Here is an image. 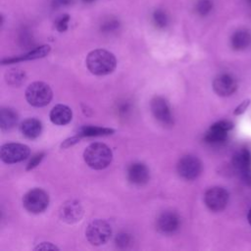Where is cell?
Instances as JSON below:
<instances>
[{"label":"cell","mask_w":251,"mask_h":251,"mask_svg":"<svg viewBox=\"0 0 251 251\" xmlns=\"http://www.w3.org/2000/svg\"><path fill=\"white\" fill-rule=\"evenodd\" d=\"M88 71L95 75H105L114 72L117 59L113 53L105 49H95L88 53L85 59Z\"/></svg>","instance_id":"cell-1"},{"label":"cell","mask_w":251,"mask_h":251,"mask_svg":"<svg viewBox=\"0 0 251 251\" xmlns=\"http://www.w3.org/2000/svg\"><path fill=\"white\" fill-rule=\"evenodd\" d=\"M83 159L89 168L93 170H103L111 164L113 153L106 144L94 142L85 148Z\"/></svg>","instance_id":"cell-2"},{"label":"cell","mask_w":251,"mask_h":251,"mask_svg":"<svg viewBox=\"0 0 251 251\" xmlns=\"http://www.w3.org/2000/svg\"><path fill=\"white\" fill-rule=\"evenodd\" d=\"M53 97L51 87L43 81L30 83L25 90V99L33 107H44L50 103Z\"/></svg>","instance_id":"cell-3"},{"label":"cell","mask_w":251,"mask_h":251,"mask_svg":"<svg viewBox=\"0 0 251 251\" xmlns=\"http://www.w3.org/2000/svg\"><path fill=\"white\" fill-rule=\"evenodd\" d=\"M112 235L111 226L104 220H94L88 224L85 229V236L92 245L99 246L105 244Z\"/></svg>","instance_id":"cell-4"},{"label":"cell","mask_w":251,"mask_h":251,"mask_svg":"<svg viewBox=\"0 0 251 251\" xmlns=\"http://www.w3.org/2000/svg\"><path fill=\"white\" fill-rule=\"evenodd\" d=\"M49 204V196L41 188H33L27 191L23 197V205L26 211L32 214L43 212Z\"/></svg>","instance_id":"cell-5"},{"label":"cell","mask_w":251,"mask_h":251,"mask_svg":"<svg viewBox=\"0 0 251 251\" xmlns=\"http://www.w3.org/2000/svg\"><path fill=\"white\" fill-rule=\"evenodd\" d=\"M30 154L28 146L22 143H6L1 146L0 157L6 164H15L25 160Z\"/></svg>","instance_id":"cell-6"},{"label":"cell","mask_w":251,"mask_h":251,"mask_svg":"<svg viewBox=\"0 0 251 251\" xmlns=\"http://www.w3.org/2000/svg\"><path fill=\"white\" fill-rule=\"evenodd\" d=\"M176 171L181 177L187 180H192L201 174L202 163L196 156L185 155L178 160Z\"/></svg>","instance_id":"cell-7"},{"label":"cell","mask_w":251,"mask_h":251,"mask_svg":"<svg viewBox=\"0 0 251 251\" xmlns=\"http://www.w3.org/2000/svg\"><path fill=\"white\" fill-rule=\"evenodd\" d=\"M151 112L154 118L165 126L174 125V117L168 101L162 96H155L150 103Z\"/></svg>","instance_id":"cell-8"},{"label":"cell","mask_w":251,"mask_h":251,"mask_svg":"<svg viewBox=\"0 0 251 251\" xmlns=\"http://www.w3.org/2000/svg\"><path fill=\"white\" fill-rule=\"evenodd\" d=\"M204 202L211 211L220 212L226 208L228 202V192L220 186L211 187L205 192Z\"/></svg>","instance_id":"cell-9"},{"label":"cell","mask_w":251,"mask_h":251,"mask_svg":"<svg viewBox=\"0 0 251 251\" xmlns=\"http://www.w3.org/2000/svg\"><path fill=\"white\" fill-rule=\"evenodd\" d=\"M180 226L178 215L173 211H165L159 215L156 221L157 230L163 234H172L176 232Z\"/></svg>","instance_id":"cell-10"},{"label":"cell","mask_w":251,"mask_h":251,"mask_svg":"<svg viewBox=\"0 0 251 251\" xmlns=\"http://www.w3.org/2000/svg\"><path fill=\"white\" fill-rule=\"evenodd\" d=\"M232 164L237 172L240 174L242 179L246 183H251V154L250 152L243 148L237 151L233 158Z\"/></svg>","instance_id":"cell-11"},{"label":"cell","mask_w":251,"mask_h":251,"mask_svg":"<svg viewBox=\"0 0 251 251\" xmlns=\"http://www.w3.org/2000/svg\"><path fill=\"white\" fill-rule=\"evenodd\" d=\"M60 219L67 224H75L81 220L83 208L80 202L76 200L66 201L59 210Z\"/></svg>","instance_id":"cell-12"},{"label":"cell","mask_w":251,"mask_h":251,"mask_svg":"<svg viewBox=\"0 0 251 251\" xmlns=\"http://www.w3.org/2000/svg\"><path fill=\"white\" fill-rule=\"evenodd\" d=\"M236 88L237 83L235 79L227 74L219 75L213 80V89L220 96H229Z\"/></svg>","instance_id":"cell-13"},{"label":"cell","mask_w":251,"mask_h":251,"mask_svg":"<svg viewBox=\"0 0 251 251\" xmlns=\"http://www.w3.org/2000/svg\"><path fill=\"white\" fill-rule=\"evenodd\" d=\"M149 176V170L143 163H133L127 168V179L134 185L147 183Z\"/></svg>","instance_id":"cell-14"},{"label":"cell","mask_w":251,"mask_h":251,"mask_svg":"<svg viewBox=\"0 0 251 251\" xmlns=\"http://www.w3.org/2000/svg\"><path fill=\"white\" fill-rule=\"evenodd\" d=\"M50 121L57 126H65L72 121L73 112L70 107L63 104L55 105L49 114Z\"/></svg>","instance_id":"cell-15"},{"label":"cell","mask_w":251,"mask_h":251,"mask_svg":"<svg viewBox=\"0 0 251 251\" xmlns=\"http://www.w3.org/2000/svg\"><path fill=\"white\" fill-rule=\"evenodd\" d=\"M51 48L49 45H41L39 47H36L35 49H32L31 51L27 52L25 55H22L20 57H13V58H7L2 60V64H13V63H18L21 61H26V60H35L39 58H43L46 55L49 54Z\"/></svg>","instance_id":"cell-16"},{"label":"cell","mask_w":251,"mask_h":251,"mask_svg":"<svg viewBox=\"0 0 251 251\" xmlns=\"http://www.w3.org/2000/svg\"><path fill=\"white\" fill-rule=\"evenodd\" d=\"M20 130L25 137L34 139L40 135L42 131V124L35 118H29L21 124Z\"/></svg>","instance_id":"cell-17"},{"label":"cell","mask_w":251,"mask_h":251,"mask_svg":"<svg viewBox=\"0 0 251 251\" xmlns=\"http://www.w3.org/2000/svg\"><path fill=\"white\" fill-rule=\"evenodd\" d=\"M19 120L17 112L12 108H2L0 111V126L3 130L14 127Z\"/></svg>","instance_id":"cell-18"},{"label":"cell","mask_w":251,"mask_h":251,"mask_svg":"<svg viewBox=\"0 0 251 251\" xmlns=\"http://www.w3.org/2000/svg\"><path fill=\"white\" fill-rule=\"evenodd\" d=\"M115 130L109 127H102L96 126H82L77 130V135L80 137H92V136H104L113 134Z\"/></svg>","instance_id":"cell-19"},{"label":"cell","mask_w":251,"mask_h":251,"mask_svg":"<svg viewBox=\"0 0 251 251\" xmlns=\"http://www.w3.org/2000/svg\"><path fill=\"white\" fill-rule=\"evenodd\" d=\"M227 137V130L213 124L209 130L205 134V141L208 143H221L224 142Z\"/></svg>","instance_id":"cell-20"},{"label":"cell","mask_w":251,"mask_h":251,"mask_svg":"<svg viewBox=\"0 0 251 251\" xmlns=\"http://www.w3.org/2000/svg\"><path fill=\"white\" fill-rule=\"evenodd\" d=\"M26 78V75L24 70L20 68H12L5 74V80L11 86L22 85Z\"/></svg>","instance_id":"cell-21"},{"label":"cell","mask_w":251,"mask_h":251,"mask_svg":"<svg viewBox=\"0 0 251 251\" xmlns=\"http://www.w3.org/2000/svg\"><path fill=\"white\" fill-rule=\"evenodd\" d=\"M251 42V35L249 31L240 29L233 33L231 37V45L235 50H241L246 48Z\"/></svg>","instance_id":"cell-22"},{"label":"cell","mask_w":251,"mask_h":251,"mask_svg":"<svg viewBox=\"0 0 251 251\" xmlns=\"http://www.w3.org/2000/svg\"><path fill=\"white\" fill-rule=\"evenodd\" d=\"M153 22L159 28H164L168 24V17L162 10H156L153 14Z\"/></svg>","instance_id":"cell-23"},{"label":"cell","mask_w":251,"mask_h":251,"mask_svg":"<svg viewBox=\"0 0 251 251\" xmlns=\"http://www.w3.org/2000/svg\"><path fill=\"white\" fill-rule=\"evenodd\" d=\"M131 237L126 232H120L115 237V243L119 248H126L128 245H130Z\"/></svg>","instance_id":"cell-24"},{"label":"cell","mask_w":251,"mask_h":251,"mask_svg":"<svg viewBox=\"0 0 251 251\" xmlns=\"http://www.w3.org/2000/svg\"><path fill=\"white\" fill-rule=\"evenodd\" d=\"M196 9L200 15H207L212 9V2L210 0H200L197 3Z\"/></svg>","instance_id":"cell-25"},{"label":"cell","mask_w":251,"mask_h":251,"mask_svg":"<svg viewBox=\"0 0 251 251\" xmlns=\"http://www.w3.org/2000/svg\"><path fill=\"white\" fill-rule=\"evenodd\" d=\"M44 155H45L44 152H40V153L35 154V155L29 160V162L27 163V165H26V171H29V170L35 168L37 165H39V163L42 161Z\"/></svg>","instance_id":"cell-26"},{"label":"cell","mask_w":251,"mask_h":251,"mask_svg":"<svg viewBox=\"0 0 251 251\" xmlns=\"http://www.w3.org/2000/svg\"><path fill=\"white\" fill-rule=\"evenodd\" d=\"M69 21H70V17L68 15H64L63 17H61L56 22V28H57V30L60 31V32H63L65 30H67Z\"/></svg>","instance_id":"cell-27"},{"label":"cell","mask_w":251,"mask_h":251,"mask_svg":"<svg viewBox=\"0 0 251 251\" xmlns=\"http://www.w3.org/2000/svg\"><path fill=\"white\" fill-rule=\"evenodd\" d=\"M119 27V23L116 20H110L106 23H104L101 26L102 31L104 32H111Z\"/></svg>","instance_id":"cell-28"},{"label":"cell","mask_w":251,"mask_h":251,"mask_svg":"<svg viewBox=\"0 0 251 251\" xmlns=\"http://www.w3.org/2000/svg\"><path fill=\"white\" fill-rule=\"evenodd\" d=\"M79 139H80V136L79 135H75V136H72L70 138H67L65 141H63V143L61 144V148L65 149V148H69L71 146H73L74 144L79 142Z\"/></svg>","instance_id":"cell-29"},{"label":"cell","mask_w":251,"mask_h":251,"mask_svg":"<svg viewBox=\"0 0 251 251\" xmlns=\"http://www.w3.org/2000/svg\"><path fill=\"white\" fill-rule=\"evenodd\" d=\"M34 250H59V248L51 242H41L34 247Z\"/></svg>","instance_id":"cell-30"},{"label":"cell","mask_w":251,"mask_h":251,"mask_svg":"<svg viewBox=\"0 0 251 251\" xmlns=\"http://www.w3.org/2000/svg\"><path fill=\"white\" fill-rule=\"evenodd\" d=\"M249 104H250V100L249 99H246V100H244L243 102H241L236 108H235V110H234V115H241L242 113H244L245 112V110L247 109V107L249 106Z\"/></svg>","instance_id":"cell-31"},{"label":"cell","mask_w":251,"mask_h":251,"mask_svg":"<svg viewBox=\"0 0 251 251\" xmlns=\"http://www.w3.org/2000/svg\"><path fill=\"white\" fill-rule=\"evenodd\" d=\"M130 110V105L127 102H124L122 104H120L119 108H118V112L121 116H126L128 114Z\"/></svg>","instance_id":"cell-32"},{"label":"cell","mask_w":251,"mask_h":251,"mask_svg":"<svg viewBox=\"0 0 251 251\" xmlns=\"http://www.w3.org/2000/svg\"><path fill=\"white\" fill-rule=\"evenodd\" d=\"M71 2V0H54V5L56 7L58 6H63V5H67Z\"/></svg>","instance_id":"cell-33"},{"label":"cell","mask_w":251,"mask_h":251,"mask_svg":"<svg viewBox=\"0 0 251 251\" xmlns=\"http://www.w3.org/2000/svg\"><path fill=\"white\" fill-rule=\"evenodd\" d=\"M247 220H248V223H249V224H250V226H251V208H250V210H249V212H248Z\"/></svg>","instance_id":"cell-34"},{"label":"cell","mask_w":251,"mask_h":251,"mask_svg":"<svg viewBox=\"0 0 251 251\" xmlns=\"http://www.w3.org/2000/svg\"><path fill=\"white\" fill-rule=\"evenodd\" d=\"M85 2H91V1H93V0H84Z\"/></svg>","instance_id":"cell-35"}]
</instances>
